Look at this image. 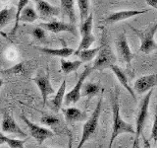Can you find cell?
I'll return each instance as SVG.
<instances>
[{
  "label": "cell",
  "instance_id": "1",
  "mask_svg": "<svg viewBox=\"0 0 157 148\" xmlns=\"http://www.w3.org/2000/svg\"><path fill=\"white\" fill-rule=\"evenodd\" d=\"M120 91L119 88L115 87L114 98L112 102V112H113V125H112V133L110 137V143L108 148H111L112 144L116 138L123 133H131L135 134V128L129 122L124 121L121 117L120 113V104H119Z\"/></svg>",
  "mask_w": 157,
  "mask_h": 148
},
{
  "label": "cell",
  "instance_id": "2",
  "mask_svg": "<svg viewBox=\"0 0 157 148\" xmlns=\"http://www.w3.org/2000/svg\"><path fill=\"white\" fill-rule=\"evenodd\" d=\"M117 61V57L114 51L110 47L109 41H108V35L106 30L102 32L101 36V44L99 47L96 58L94 59V63L92 65V69L95 70H104V69L110 68L114 65Z\"/></svg>",
  "mask_w": 157,
  "mask_h": 148
},
{
  "label": "cell",
  "instance_id": "3",
  "mask_svg": "<svg viewBox=\"0 0 157 148\" xmlns=\"http://www.w3.org/2000/svg\"><path fill=\"white\" fill-rule=\"evenodd\" d=\"M102 101H103V98L100 97L99 100L97 102V105L94 109V111L92 112L91 116L87 118V121L85 122V125H83L82 138L77 148H82V145L95 133L97 126H98V121H99L101 110H102Z\"/></svg>",
  "mask_w": 157,
  "mask_h": 148
},
{
  "label": "cell",
  "instance_id": "4",
  "mask_svg": "<svg viewBox=\"0 0 157 148\" xmlns=\"http://www.w3.org/2000/svg\"><path fill=\"white\" fill-rule=\"evenodd\" d=\"M131 29L132 30V32H135L136 35L140 38V51L144 53H151L152 51H154L157 48V43L154 39V36L156 34L157 30V23L155 22L152 27L146 29L145 31H140L139 29H136L134 27L130 26Z\"/></svg>",
  "mask_w": 157,
  "mask_h": 148
},
{
  "label": "cell",
  "instance_id": "5",
  "mask_svg": "<svg viewBox=\"0 0 157 148\" xmlns=\"http://www.w3.org/2000/svg\"><path fill=\"white\" fill-rule=\"evenodd\" d=\"M92 26H93V15L92 13L88 14L87 18L82 21L80 25V33L82 35V41L80 43L77 51L74 53H77L82 49L90 48L91 44L95 42V37L92 34Z\"/></svg>",
  "mask_w": 157,
  "mask_h": 148
},
{
  "label": "cell",
  "instance_id": "6",
  "mask_svg": "<svg viewBox=\"0 0 157 148\" xmlns=\"http://www.w3.org/2000/svg\"><path fill=\"white\" fill-rule=\"evenodd\" d=\"M152 94H153V89L148 91V93L144 96V98L142 99L140 104V108H139V112H137V116H136V130H135V140L140 139V137L142 134V130H144V123L146 121L147 116H148V108H149V103H150V99Z\"/></svg>",
  "mask_w": 157,
  "mask_h": 148
},
{
  "label": "cell",
  "instance_id": "7",
  "mask_svg": "<svg viewBox=\"0 0 157 148\" xmlns=\"http://www.w3.org/2000/svg\"><path fill=\"white\" fill-rule=\"evenodd\" d=\"M92 70L93 69H92L91 65H86L85 70H83L80 75V78H78V82L76 83L75 87H74L70 92L65 94V97H64V104H65L66 106H70L71 104H76L78 100H80L82 86L83 82H85L86 78L90 75Z\"/></svg>",
  "mask_w": 157,
  "mask_h": 148
},
{
  "label": "cell",
  "instance_id": "8",
  "mask_svg": "<svg viewBox=\"0 0 157 148\" xmlns=\"http://www.w3.org/2000/svg\"><path fill=\"white\" fill-rule=\"evenodd\" d=\"M116 47L120 59L126 64L128 69H132V60L134 59L135 56L131 51L125 33H122L118 36L116 39Z\"/></svg>",
  "mask_w": 157,
  "mask_h": 148
},
{
  "label": "cell",
  "instance_id": "9",
  "mask_svg": "<svg viewBox=\"0 0 157 148\" xmlns=\"http://www.w3.org/2000/svg\"><path fill=\"white\" fill-rule=\"evenodd\" d=\"M21 118L27 125L31 135L37 141V143L39 145L42 144L43 141L45 139H47V138H49V137H52L54 135L53 131L48 130L47 127H42V126H39V125H36V123H33V121H29L25 115H22Z\"/></svg>",
  "mask_w": 157,
  "mask_h": 148
},
{
  "label": "cell",
  "instance_id": "10",
  "mask_svg": "<svg viewBox=\"0 0 157 148\" xmlns=\"http://www.w3.org/2000/svg\"><path fill=\"white\" fill-rule=\"evenodd\" d=\"M39 27L42 28L44 31H48L51 33H61V32H68L73 34L74 36H77V28L74 24L71 23H65L61 21H50V22H44L39 23Z\"/></svg>",
  "mask_w": 157,
  "mask_h": 148
},
{
  "label": "cell",
  "instance_id": "11",
  "mask_svg": "<svg viewBox=\"0 0 157 148\" xmlns=\"http://www.w3.org/2000/svg\"><path fill=\"white\" fill-rule=\"evenodd\" d=\"M33 1L36 2L38 18L42 20H49L52 17L58 16L60 14V8L57 6H53L45 0H33Z\"/></svg>",
  "mask_w": 157,
  "mask_h": 148
},
{
  "label": "cell",
  "instance_id": "12",
  "mask_svg": "<svg viewBox=\"0 0 157 148\" xmlns=\"http://www.w3.org/2000/svg\"><path fill=\"white\" fill-rule=\"evenodd\" d=\"M33 81L37 85L38 89L40 90L41 96H42V100H43V107L46 106L47 103V98L49 95H52L53 93H55L54 89L51 85V82L49 80V77L46 74L40 73L38 74L37 76H36Z\"/></svg>",
  "mask_w": 157,
  "mask_h": 148
},
{
  "label": "cell",
  "instance_id": "13",
  "mask_svg": "<svg viewBox=\"0 0 157 148\" xmlns=\"http://www.w3.org/2000/svg\"><path fill=\"white\" fill-rule=\"evenodd\" d=\"M1 130L3 132L12 133V134H16L20 137H27V134L18 125V123L14 120V117L7 112H4L3 113L1 121Z\"/></svg>",
  "mask_w": 157,
  "mask_h": 148
},
{
  "label": "cell",
  "instance_id": "14",
  "mask_svg": "<svg viewBox=\"0 0 157 148\" xmlns=\"http://www.w3.org/2000/svg\"><path fill=\"white\" fill-rule=\"evenodd\" d=\"M156 86V74H149L137 78L134 84V90L137 94H144Z\"/></svg>",
  "mask_w": 157,
  "mask_h": 148
},
{
  "label": "cell",
  "instance_id": "15",
  "mask_svg": "<svg viewBox=\"0 0 157 148\" xmlns=\"http://www.w3.org/2000/svg\"><path fill=\"white\" fill-rule=\"evenodd\" d=\"M148 10L144 9V10H124V11H119V12H115L109 15L106 19H105V23L106 24H112V23H116V22H120V21H124L131 17L136 16V15H140V14H144L146 13Z\"/></svg>",
  "mask_w": 157,
  "mask_h": 148
},
{
  "label": "cell",
  "instance_id": "16",
  "mask_svg": "<svg viewBox=\"0 0 157 148\" xmlns=\"http://www.w3.org/2000/svg\"><path fill=\"white\" fill-rule=\"evenodd\" d=\"M62 112L65 117V120L67 122L72 123L76 121H82L86 120V113L85 112L81 111L80 109L75 107H70L67 109H62Z\"/></svg>",
  "mask_w": 157,
  "mask_h": 148
},
{
  "label": "cell",
  "instance_id": "17",
  "mask_svg": "<svg viewBox=\"0 0 157 148\" xmlns=\"http://www.w3.org/2000/svg\"><path fill=\"white\" fill-rule=\"evenodd\" d=\"M37 51H39L42 53L48 54V56H59L62 58H66L71 56L72 54L75 52V49L72 47H62V48H49V47H36Z\"/></svg>",
  "mask_w": 157,
  "mask_h": 148
},
{
  "label": "cell",
  "instance_id": "18",
  "mask_svg": "<svg viewBox=\"0 0 157 148\" xmlns=\"http://www.w3.org/2000/svg\"><path fill=\"white\" fill-rule=\"evenodd\" d=\"M65 94H66V79H64L61 86L59 87V89L57 90L55 96L50 100V107L55 113H58L60 111V109L62 108Z\"/></svg>",
  "mask_w": 157,
  "mask_h": 148
},
{
  "label": "cell",
  "instance_id": "19",
  "mask_svg": "<svg viewBox=\"0 0 157 148\" xmlns=\"http://www.w3.org/2000/svg\"><path fill=\"white\" fill-rule=\"evenodd\" d=\"M110 69L113 71V73L115 74V76L117 77V79L119 80V82L121 83V85L124 87L126 90L129 92L131 94V96L135 99V100H136V93L135 91L132 90V88L129 85V82H128V78H127V74L122 70V69L117 66V65H112L110 67Z\"/></svg>",
  "mask_w": 157,
  "mask_h": 148
},
{
  "label": "cell",
  "instance_id": "20",
  "mask_svg": "<svg viewBox=\"0 0 157 148\" xmlns=\"http://www.w3.org/2000/svg\"><path fill=\"white\" fill-rule=\"evenodd\" d=\"M62 12L70 20L71 24L75 25L76 23V13H75V3L74 0H60Z\"/></svg>",
  "mask_w": 157,
  "mask_h": 148
},
{
  "label": "cell",
  "instance_id": "21",
  "mask_svg": "<svg viewBox=\"0 0 157 148\" xmlns=\"http://www.w3.org/2000/svg\"><path fill=\"white\" fill-rule=\"evenodd\" d=\"M38 19V15L36 13V11L34 10L32 6H27L25 7L22 11L21 14L19 16V20L20 22H26V23H33L34 21H36Z\"/></svg>",
  "mask_w": 157,
  "mask_h": 148
},
{
  "label": "cell",
  "instance_id": "22",
  "mask_svg": "<svg viewBox=\"0 0 157 148\" xmlns=\"http://www.w3.org/2000/svg\"><path fill=\"white\" fill-rule=\"evenodd\" d=\"M100 90H101V88L99 86V84L87 82V83L82 84V89H81V96L92 98L96 96L97 94L100 92Z\"/></svg>",
  "mask_w": 157,
  "mask_h": 148
},
{
  "label": "cell",
  "instance_id": "23",
  "mask_svg": "<svg viewBox=\"0 0 157 148\" xmlns=\"http://www.w3.org/2000/svg\"><path fill=\"white\" fill-rule=\"evenodd\" d=\"M15 16H16V9L14 7L0 10V29L5 27L13 19H15Z\"/></svg>",
  "mask_w": 157,
  "mask_h": 148
},
{
  "label": "cell",
  "instance_id": "24",
  "mask_svg": "<svg viewBox=\"0 0 157 148\" xmlns=\"http://www.w3.org/2000/svg\"><path fill=\"white\" fill-rule=\"evenodd\" d=\"M98 51H99V47H94V48L82 49V51H78L77 53H74V54L80 57V60L82 62H90L97 56Z\"/></svg>",
  "mask_w": 157,
  "mask_h": 148
},
{
  "label": "cell",
  "instance_id": "25",
  "mask_svg": "<svg viewBox=\"0 0 157 148\" xmlns=\"http://www.w3.org/2000/svg\"><path fill=\"white\" fill-rule=\"evenodd\" d=\"M82 64V62L81 60H66L65 58H62L60 61V65H61V70L63 73L65 74H69L71 72L76 71L77 69L80 68V66Z\"/></svg>",
  "mask_w": 157,
  "mask_h": 148
},
{
  "label": "cell",
  "instance_id": "26",
  "mask_svg": "<svg viewBox=\"0 0 157 148\" xmlns=\"http://www.w3.org/2000/svg\"><path fill=\"white\" fill-rule=\"evenodd\" d=\"M27 141V139H14V138H10L8 136L3 135L0 132V145L2 144H8L10 148H25L24 144Z\"/></svg>",
  "mask_w": 157,
  "mask_h": 148
},
{
  "label": "cell",
  "instance_id": "27",
  "mask_svg": "<svg viewBox=\"0 0 157 148\" xmlns=\"http://www.w3.org/2000/svg\"><path fill=\"white\" fill-rule=\"evenodd\" d=\"M78 11H80V20L81 23L87 18L88 11H90V0H78Z\"/></svg>",
  "mask_w": 157,
  "mask_h": 148
},
{
  "label": "cell",
  "instance_id": "28",
  "mask_svg": "<svg viewBox=\"0 0 157 148\" xmlns=\"http://www.w3.org/2000/svg\"><path fill=\"white\" fill-rule=\"evenodd\" d=\"M40 122L42 123V125H46L48 127H53V126H56V125H59V122H60V120H59L58 117H55V116H52V115H44L40 118Z\"/></svg>",
  "mask_w": 157,
  "mask_h": 148
},
{
  "label": "cell",
  "instance_id": "29",
  "mask_svg": "<svg viewBox=\"0 0 157 148\" xmlns=\"http://www.w3.org/2000/svg\"><path fill=\"white\" fill-rule=\"evenodd\" d=\"M32 35H33V37L34 39H37V41H39V42H41V41H43L44 39H45V31H44V30L42 28H40L39 26L33 29Z\"/></svg>",
  "mask_w": 157,
  "mask_h": 148
},
{
  "label": "cell",
  "instance_id": "30",
  "mask_svg": "<svg viewBox=\"0 0 157 148\" xmlns=\"http://www.w3.org/2000/svg\"><path fill=\"white\" fill-rule=\"evenodd\" d=\"M25 71V65L24 63H19L17 65L13 66L12 68L8 69L7 71H4L5 73H9V74H22Z\"/></svg>",
  "mask_w": 157,
  "mask_h": 148
},
{
  "label": "cell",
  "instance_id": "31",
  "mask_svg": "<svg viewBox=\"0 0 157 148\" xmlns=\"http://www.w3.org/2000/svg\"><path fill=\"white\" fill-rule=\"evenodd\" d=\"M150 140H153V142L156 144V141H157V117L156 116L154 117L153 123H152V130H151Z\"/></svg>",
  "mask_w": 157,
  "mask_h": 148
},
{
  "label": "cell",
  "instance_id": "32",
  "mask_svg": "<svg viewBox=\"0 0 157 148\" xmlns=\"http://www.w3.org/2000/svg\"><path fill=\"white\" fill-rule=\"evenodd\" d=\"M141 137H142V140H144V144H142V148H151L149 139H146V138L144 136V134H141Z\"/></svg>",
  "mask_w": 157,
  "mask_h": 148
},
{
  "label": "cell",
  "instance_id": "33",
  "mask_svg": "<svg viewBox=\"0 0 157 148\" xmlns=\"http://www.w3.org/2000/svg\"><path fill=\"white\" fill-rule=\"evenodd\" d=\"M145 2L152 8L157 9V0H145Z\"/></svg>",
  "mask_w": 157,
  "mask_h": 148
},
{
  "label": "cell",
  "instance_id": "34",
  "mask_svg": "<svg viewBox=\"0 0 157 148\" xmlns=\"http://www.w3.org/2000/svg\"><path fill=\"white\" fill-rule=\"evenodd\" d=\"M132 148H140V140H135V142H134V146H132Z\"/></svg>",
  "mask_w": 157,
  "mask_h": 148
},
{
  "label": "cell",
  "instance_id": "35",
  "mask_svg": "<svg viewBox=\"0 0 157 148\" xmlns=\"http://www.w3.org/2000/svg\"><path fill=\"white\" fill-rule=\"evenodd\" d=\"M69 148H72V137H71V135L69 136V146H68Z\"/></svg>",
  "mask_w": 157,
  "mask_h": 148
},
{
  "label": "cell",
  "instance_id": "36",
  "mask_svg": "<svg viewBox=\"0 0 157 148\" xmlns=\"http://www.w3.org/2000/svg\"><path fill=\"white\" fill-rule=\"evenodd\" d=\"M2 85H3V80H2V79H1V78H0V89H1Z\"/></svg>",
  "mask_w": 157,
  "mask_h": 148
},
{
  "label": "cell",
  "instance_id": "37",
  "mask_svg": "<svg viewBox=\"0 0 157 148\" xmlns=\"http://www.w3.org/2000/svg\"><path fill=\"white\" fill-rule=\"evenodd\" d=\"M43 148H52V147H43Z\"/></svg>",
  "mask_w": 157,
  "mask_h": 148
}]
</instances>
